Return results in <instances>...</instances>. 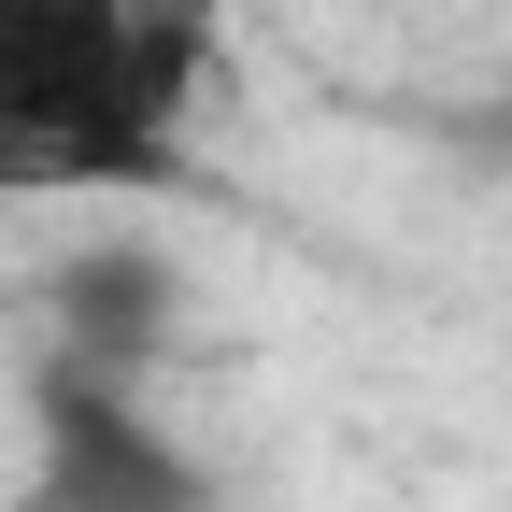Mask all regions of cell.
<instances>
[{"mask_svg":"<svg viewBox=\"0 0 512 512\" xmlns=\"http://www.w3.org/2000/svg\"><path fill=\"white\" fill-rule=\"evenodd\" d=\"M200 72L214 0H0V214L171 185Z\"/></svg>","mask_w":512,"mask_h":512,"instance_id":"6da1fadb","label":"cell"},{"mask_svg":"<svg viewBox=\"0 0 512 512\" xmlns=\"http://www.w3.org/2000/svg\"><path fill=\"white\" fill-rule=\"evenodd\" d=\"M29 512H228V484L171 441L143 370L43 356L29 370Z\"/></svg>","mask_w":512,"mask_h":512,"instance_id":"7a4b0ae2","label":"cell"}]
</instances>
